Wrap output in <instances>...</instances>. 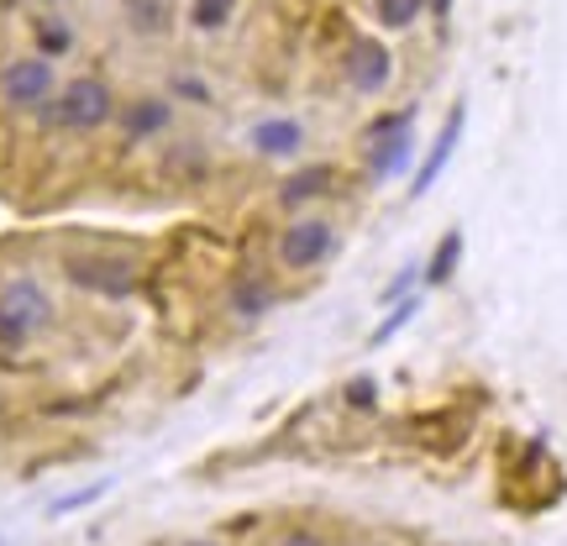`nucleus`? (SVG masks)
I'll return each mask as SVG.
<instances>
[{
  "mask_svg": "<svg viewBox=\"0 0 567 546\" xmlns=\"http://www.w3.org/2000/svg\"><path fill=\"white\" fill-rule=\"evenodd\" d=\"M48 274L59 289L80 295L95 305H137L153 284V258L137 243H116V237H59L48 247Z\"/></svg>",
  "mask_w": 567,
  "mask_h": 546,
  "instance_id": "1",
  "label": "nucleus"
},
{
  "mask_svg": "<svg viewBox=\"0 0 567 546\" xmlns=\"http://www.w3.org/2000/svg\"><path fill=\"white\" fill-rule=\"evenodd\" d=\"M59 331L63 305L48 264L0 268V373H27L38 363L42 342H53Z\"/></svg>",
  "mask_w": 567,
  "mask_h": 546,
  "instance_id": "2",
  "label": "nucleus"
},
{
  "mask_svg": "<svg viewBox=\"0 0 567 546\" xmlns=\"http://www.w3.org/2000/svg\"><path fill=\"white\" fill-rule=\"evenodd\" d=\"M122 111V90L105 69H80L59 84V95L42 105V116L27 132L42 142V147H90L101 142Z\"/></svg>",
  "mask_w": 567,
  "mask_h": 546,
  "instance_id": "3",
  "label": "nucleus"
},
{
  "mask_svg": "<svg viewBox=\"0 0 567 546\" xmlns=\"http://www.w3.org/2000/svg\"><path fill=\"white\" fill-rule=\"evenodd\" d=\"M179 126H184V111L168 101L163 84L126 90L122 111H116V122H111V132H105V163H111L116 174H132V168L142 174V163L153 158Z\"/></svg>",
  "mask_w": 567,
  "mask_h": 546,
  "instance_id": "4",
  "label": "nucleus"
},
{
  "mask_svg": "<svg viewBox=\"0 0 567 546\" xmlns=\"http://www.w3.org/2000/svg\"><path fill=\"white\" fill-rule=\"evenodd\" d=\"M347 231L331 210H305V216H279L274 237H268V258L264 264L279 274L284 284H305L316 279L321 268L337 264Z\"/></svg>",
  "mask_w": 567,
  "mask_h": 546,
  "instance_id": "5",
  "label": "nucleus"
},
{
  "mask_svg": "<svg viewBox=\"0 0 567 546\" xmlns=\"http://www.w3.org/2000/svg\"><path fill=\"white\" fill-rule=\"evenodd\" d=\"M221 168H226L221 147L205 137V132L179 126V132L153 153V158L142 163V179L158 184V195H168V200H189V195L216 189V184H221Z\"/></svg>",
  "mask_w": 567,
  "mask_h": 546,
  "instance_id": "6",
  "label": "nucleus"
},
{
  "mask_svg": "<svg viewBox=\"0 0 567 546\" xmlns=\"http://www.w3.org/2000/svg\"><path fill=\"white\" fill-rule=\"evenodd\" d=\"M59 63L32 53V48H21V53H6L0 59V116L17 126H32L42 116V105L59 95Z\"/></svg>",
  "mask_w": 567,
  "mask_h": 546,
  "instance_id": "7",
  "label": "nucleus"
},
{
  "mask_svg": "<svg viewBox=\"0 0 567 546\" xmlns=\"http://www.w3.org/2000/svg\"><path fill=\"white\" fill-rule=\"evenodd\" d=\"M284 295H289V284H284L268 264H237L226 274L221 300L216 305H221V316L231 331H258V326L284 305Z\"/></svg>",
  "mask_w": 567,
  "mask_h": 546,
  "instance_id": "8",
  "label": "nucleus"
},
{
  "mask_svg": "<svg viewBox=\"0 0 567 546\" xmlns=\"http://www.w3.org/2000/svg\"><path fill=\"white\" fill-rule=\"evenodd\" d=\"M237 153L247 163H264V168H295V163L310 158V126L295 111H268V116H252V122L237 132Z\"/></svg>",
  "mask_w": 567,
  "mask_h": 546,
  "instance_id": "9",
  "label": "nucleus"
},
{
  "mask_svg": "<svg viewBox=\"0 0 567 546\" xmlns=\"http://www.w3.org/2000/svg\"><path fill=\"white\" fill-rule=\"evenodd\" d=\"M415 163V105L384 111L363 126V179L368 184H389L410 174Z\"/></svg>",
  "mask_w": 567,
  "mask_h": 546,
  "instance_id": "10",
  "label": "nucleus"
},
{
  "mask_svg": "<svg viewBox=\"0 0 567 546\" xmlns=\"http://www.w3.org/2000/svg\"><path fill=\"white\" fill-rule=\"evenodd\" d=\"M337 195H342V163L305 158L274 179L268 205H274V216H305V210H326Z\"/></svg>",
  "mask_w": 567,
  "mask_h": 546,
  "instance_id": "11",
  "label": "nucleus"
},
{
  "mask_svg": "<svg viewBox=\"0 0 567 546\" xmlns=\"http://www.w3.org/2000/svg\"><path fill=\"white\" fill-rule=\"evenodd\" d=\"M342 80L352 95H384L389 84H394V53H389L384 38H368V32H352L342 48Z\"/></svg>",
  "mask_w": 567,
  "mask_h": 546,
  "instance_id": "12",
  "label": "nucleus"
},
{
  "mask_svg": "<svg viewBox=\"0 0 567 546\" xmlns=\"http://www.w3.org/2000/svg\"><path fill=\"white\" fill-rule=\"evenodd\" d=\"M463 126H467V105H452V116L436 126V137H431V147H425L421 168L410 174V200H421V195H431V189H436V179L446 174V163H452L457 142H463Z\"/></svg>",
  "mask_w": 567,
  "mask_h": 546,
  "instance_id": "13",
  "label": "nucleus"
},
{
  "mask_svg": "<svg viewBox=\"0 0 567 546\" xmlns=\"http://www.w3.org/2000/svg\"><path fill=\"white\" fill-rule=\"evenodd\" d=\"M27 48L32 53H42V59L53 63H69L74 53H80V27H74V17H63V11H32L27 17Z\"/></svg>",
  "mask_w": 567,
  "mask_h": 546,
  "instance_id": "14",
  "label": "nucleus"
},
{
  "mask_svg": "<svg viewBox=\"0 0 567 546\" xmlns=\"http://www.w3.org/2000/svg\"><path fill=\"white\" fill-rule=\"evenodd\" d=\"M174 21H184V6L174 0H122V27L137 42H168Z\"/></svg>",
  "mask_w": 567,
  "mask_h": 546,
  "instance_id": "15",
  "label": "nucleus"
},
{
  "mask_svg": "<svg viewBox=\"0 0 567 546\" xmlns=\"http://www.w3.org/2000/svg\"><path fill=\"white\" fill-rule=\"evenodd\" d=\"M163 90H168V101L179 105V111H221V90H216L210 74L195 69V63H174V69L163 74Z\"/></svg>",
  "mask_w": 567,
  "mask_h": 546,
  "instance_id": "16",
  "label": "nucleus"
},
{
  "mask_svg": "<svg viewBox=\"0 0 567 546\" xmlns=\"http://www.w3.org/2000/svg\"><path fill=\"white\" fill-rule=\"evenodd\" d=\"M243 11V0H184V27L195 32V38H226L231 32V21Z\"/></svg>",
  "mask_w": 567,
  "mask_h": 546,
  "instance_id": "17",
  "label": "nucleus"
},
{
  "mask_svg": "<svg viewBox=\"0 0 567 546\" xmlns=\"http://www.w3.org/2000/svg\"><path fill=\"white\" fill-rule=\"evenodd\" d=\"M457 268H463V231L452 226V231H442V243L431 247V258L421 264V284L425 289H442V284L457 279Z\"/></svg>",
  "mask_w": 567,
  "mask_h": 546,
  "instance_id": "18",
  "label": "nucleus"
},
{
  "mask_svg": "<svg viewBox=\"0 0 567 546\" xmlns=\"http://www.w3.org/2000/svg\"><path fill=\"white\" fill-rule=\"evenodd\" d=\"M421 305H425L421 289H415V295H405V300H394V305H389V316H384V321H379L373 331H368V347H389L394 337H400V331H405L410 321H415V316H421Z\"/></svg>",
  "mask_w": 567,
  "mask_h": 546,
  "instance_id": "19",
  "label": "nucleus"
},
{
  "mask_svg": "<svg viewBox=\"0 0 567 546\" xmlns=\"http://www.w3.org/2000/svg\"><path fill=\"white\" fill-rule=\"evenodd\" d=\"M425 17V0H373V21L384 32H410Z\"/></svg>",
  "mask_w": 567,
  "mask_h": 546,
  "instance_id": "20",
  "label": "nucleus"
},
{
  "mask_svg": "<svg viewBox=\"0 0 567 546\" xmlns=\"http://www.w3.org/2000/svg\"><path fill=\"white\" fill-rule=\"evenodd\" d=\"M379 394H384V389H379L373 373H352L337 400H342V410H352V415H373V410H379Z\"/></svg>",
  "mask_w": 567,
  "mask_h": 546,
  "instance_id": "21",
  "label": "nucleus"
},
{
  "mask_svg": "<svg viewBox=\"0 0 567 546\" xmlns=\"http://www.w3.org/2000/svg\"><path fill=\"white\" fill-rule=\"evenodd\" d=\"M105 494H111V478H95V484L74 488V494H59V499H53V505H48V521H63V515H80V509L101 505Z\"/></svg>",
  "mask_w": 567,
  "mask_h": 546,
  "instance_id": "22",
  "label": "nucleus"
},
{
  "mask_svg": "<svg viewBox=\"0 0 567 546\" xmlns=\"http://www.w3.org/2000/svg\"><path fill=\"white\" fill-rule=\"evenodd\" d=\"M268 546H331V536H326L321 526H279L274 536H268Z\"/></svg>",
  "mask_w": 567,
  "mask_h": 546,
  "instance_id": "23",
  "label": "nucleus"
},
{
  "mask_svg": "<svg viewBox=\"0 0 567 546\" xmlns=\"http://www.w3.org/2000/svg\"><path fill=\"white\" fill-rule=\"evenodd\" d=\"M415 284H421V264H405L394 279L384 284V295H379V305H394V300H405V295H415Z\"/></svg>",
  "mask_w": 567,
  "mask_h": 546,
  "instance_id": "24",
  "label": "nucleus"
},
{
  "mask_svg": "<svg viewBox=\"0 0 567 546\" xmlns=\"http://www.w3.org/2000/svg\"><path fill=\"white\" fill-rule=\"evenodd\" d=\"M174 546H231L226 536H179Z\"/></svg>",
  "mask_w": 567,
  "mask_h": 546,
  "instance_id": "25",
  "label": "nucleus"
},
{
  "mask_svg": "<svg viewBox=\"0 0 567 546\" xmlns=\"http://www.w3.org/2000/svg\"><path fill=\"white\" fill-rule=\"evenodd\" d=\"M425 11H431L436 21H446V17H452V0H425Z\"/></svg>",
  "mask_w": 567,
  "mask_h": 546,
  "instance_id": "26",
  "label": "nucleus"
},
{
  "mask_svg": "<svg viewBox=\"0 0 567 546\" xmlns=\"http://www.w3.org/2000/svg\"><path fill=\"white\" fill-rule=\"evenodd\" d=\"M331 546H379V542H368V536H342V542H331Z\"/></svg>",
  "mask_w": 567,
  "mask_h": 546,
  "instance_id": "27",
  "label": "nucleus"
},
{
  "mask_svg": "<svg viewBox=\"0 0 567 546\" xmlns=\"http://www.w3.org/2000/svg\"><path fill=\"white\" fill-rule=\"evenodd\" d=\"M38 6H48V11H63V0H38Z\"/></svg>",
  "mask_w": 567,
  "mask_h": 546,
  "instance_id": "28",
  "label": "nucleus"
}]
</instances>
